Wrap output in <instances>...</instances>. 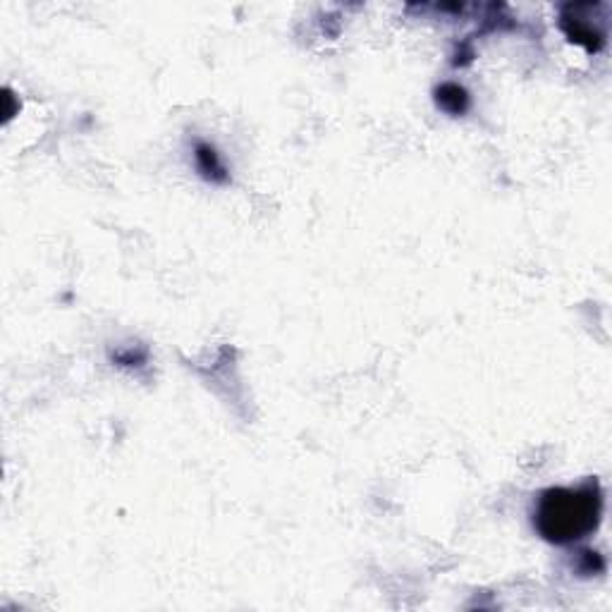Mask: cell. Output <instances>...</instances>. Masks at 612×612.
<instances>
[{
    "instance_id": "1",
    "label": "cell",
    "mask_w": 612,
    "mask_h": 612,
    "mask_svg": "<svg viewBox=\"0 0 612 612\" xmlns=\"http://www.w3.org/2000/svg\"><path fill=\"white\" fill-rule=\"evenodd\" d=\"M603 519V491L598 481H586L577 488L543 491L533 524L543 538L555 546H569L596 531Z\"/></svg>"
},
{
    "instance_id": "2",
    "label": "cell",
    "mask_w": 612,
    "mask_h": 612,
    "mask_svg": "<svg viewBox=\"0 0 612 612\" xmlns=\"http://www.w3.org/2000/svg\"><path fill=\"white\" fill-rule=\"evenodd\" d=\"M194 163H197V170L201 173V177L208 180V182L223 184L230 177L228 175V167L221 160V153L215 151L213 146L206 142L194 143Z\"/></svg>"
},
{
    "instance_id": "3",
    "label": "cell",
    "mask_w": 612,
    "mask_h": 612,
    "mask_svg": "<svg viewBox=\"0 0 612 612\" xmlns=\"http://www.w3.org/2000/svg\"><path fill=\"white\" fill-rule=\"evenodd\" d=\"M569 12H572V10H569ZM562 29L567 32L569 41H574V43H581V46H586L589 50H600V48H603V43H605L603 32L598 29L596 24L584 22V19H579L577 15H572V17L562 15Z\"/></svg>"
},
{
    "instance_id": "4",
    "label": "cell",
    "mask_w": 612,
    "mask_h": 612,
    "mask_svg": "<svg viewBox=\"0 0 612 612\" xmlns=\"http://www.w3.org/2000/svg\"><path fill=\"white\" fill-rule=\"evenodd\" d=\"M436 104L445 112H450V115H464V112L469 111L471 101L467 89L447 81V84H440L436 89Z\"/></svg>"
}]
</instances>
